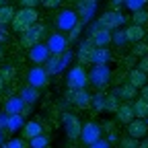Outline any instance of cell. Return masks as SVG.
I'll return each instance as SVG.
<instances>
[{"instance_id":"obj_1","label":"cell","mask_w":148,"mask_h":148,"mask_svg":"<svg viewBox=\"0 0 148 148\" xmlns=\"http://www.w3.org/2000/svg\"><path fill=\"white\" fill-rule=\"evenodd\" d=\"M37 21H39V12L35 8H18L12 16V23H10V29L14 33H25L29 27H33Z\"/></svg>"},{"instance_id":"obj_2","label":"cell","mask_w":148,"mask_h":148,"mask_svg":"<svg viewBox=\"0 0 148 148\" xmlns=\"http://www.w3.org/2000/svg\"><path fill=\"white\" fill-rule=\"evenodd\" d=\"M47 35V27L43 23H35L33 27H29L25 33H21V37H18V41H21L23 47L31 49L33 45L37 43H43V37Z\"/></svg>"},{"instance_id":"obj_3","label":"cell","mask_w":148,"mask_h":148,"mask_svg":"<svg viewBox=\"0 0 148 148\" xmlns=\"http://www.w3.org/2000/svg\"><path fill=\"white\" fill-rule=\"evenodd\" d=\"M78 23H80L78 21V14H76V10H72V8H62L58 14H56V29H58V33L66 35Z\"/></svg>"},{"instance_id":"obj_4","label":"cell","mask_w":148,"mask_h":148,"mask_svg":"<svg viewBox=\"0 0 148 148\" xmlns=\"http://www.w3.org/2000/svg\"><path fill=\"white\" fill-rule=\"evenodd\" d=\"M66 84L70 90H80V88H86L88 84V72L84 70V66L76 64L68 70V76H66Z\"/></svg>"},{"instance_id":"obj_5","label":"cell","mask_w":148,"mask_h":148,"mask_svg":"<svg viewBox=\"0 0 148 148\" xmlns=\"http://www.w3.org/2000/svg\"><path fill=\"white\" fill-rule=\"evenodd\" d=\"M111 78H113V72L109 70V66H92L88 72V82L97 88H105Z\"/></svg>"},{"instance_id":"obj_6","label":"cell","mask_w":148,"mask_h":148,"mask_svg":"<svg viewBox=\"0 0 148 148\" xmlns=\"http://www.w3.org/2000/svg\"><path fill=\"white\" fill-rule=\"evenodd\" d=\"M97 21L101 23V27L103 29H107V31H115V29H119L121 25H125V16L119 12V10H105Z\"/></svg>"},{"instance_id":"obj_7","label":"cell","mask_w":148,"mask_h":148,"mask_svg":"<svg viewBox=\"0 0 148 148\" xmlns=\"http://www.w3.org/2000/svg\"><path fill=\"white\" fill-rule=\"evenodd\" d=\"M49 82V74L45 72L43 66H33L31 70H27V86H33V88H43L47 86Z\"/></svg>"},{"instance_id":"obj_8","label":"cell","mask_w":148,"mask_h":148,"mask_svg":"<svg viewBox=\"0 0 148 148\" xmlns=\"http://www.w3.org/2000/svg\"><path fill=\"white\" fill-rule=\"evenodd\" d=\"M101 134H103V130L97 121H84L82 123V130H80V142H84L86 146L90 144H95L97 140H101Z\"/></svg>"},{"instance_id":"obj_9","label":"cell","mask_w":148,"mask_h":148,"mask_svg":"<svg viewBox=\"0 0 148 148\" xmlns=\"http://www.w3.org/2000/svg\"><path fill=\"white\" fill-rule=\"evenodd\" d=\"M62 121H64V130H66V136H68V140H72V142H76L78 138H80V130H82V121L74 115V113H66L62 115Z\"/></svg>"},{"instance_id":"obj_10","label":"cell","mask_w":148,"mask_h":148,"mask_svg":"<svg viewBox=\"0 0 148 148\" xmlns=\"http://www.w3.org/2000/svg\"><path fill=\"white\" fill-rule=\"evenodd\" d=\"M45 45H47V49H49L51 56H62V53L68 49V37H66L64 33H58V31H56V33L47 35Z\"/></svg>"},{"instance_id":"obj_11","label":"cell","mask_w":148,"mask_h":148,"mask_svg":"<svg viewBox=\"0 0 148 148\" xmlns=\"http://www.w3.org/2000/svg\"><path fill=\"white\" fill-rule=\"evenodd\" d=\"M66 101L78 109H88L90 107V92L86 88H80V90H66Z\"/></svg>"},{"instance_id":"obj_12","label":"cell","mask_w":148,"mask_h":148,"mask_svg":"<svg viewBox=\"0 0 148 148\" xmlns=\"http://www.w3.org/2000/svg\"><path fill=\"white\" fill-rule=\"evenodd\" d=\"M95 12H97V0H76V14L80 23L92 21Z\"/></svg>"},{"instance_id":"obj_13","label":"cell","mask_w":148,"mask_h":148,"mask_svg":"<svg viewBox=\"0 0 148 148\" xmlns=\"http://www.w3.org/2000/svg\"><path fill=\"white\" fill-rule=\"evenodd\" d=\"M49 49H47V45L45 43H37V45H33L31 49H29V60L35 64V66H43L47 60H49Z\"/></svg>"},{"instance_id":"obj_14","label":"cell","mask_w":148,"mask_h":148,"mask_svg":"<svg viewBox=\"0 0 148 148\" xmlns=\"http://www.w3.org/2000/svg\"><path fill=\"white\" fill-rule=\"evenodd\" d=\"M146 134H148V125L144 119H132L127 123V136L130 138L142 140V138H146Z\"/></svg>"},{"instance_id":"obj_15","label":"cell","mask_w":148,"mask_h":148,"mask_svg":"<svg viewBox=\"0 0 148 148\" xmlns=\"http://www.w3.org/2000/svg\"><path fill=\"white\" fill-rule=\"evenodd\" d=\"M95 49H97V47L92 45L90 37H88V39H84V41H80V45H78V53H76L78 64H80V66L90 64V58H92V51H95Z\"/></svg>"},{"instance_id":"obj_16","label":"cell","mask_w":148,"mask_h":148,"mask_svg":"<svg viewBox=\"0 0 148 148\" xmlns=\"http://www.w3.org/2000/svg\"><path fill=\"white\" fill-rule=\"evenodd\" d=\"M115 117H117V121L123 123V125H127L132 119H136V117H134V107H132V103L121 101L119 107H117V111H115Z\"/></svg>"},{"instance_id":"obj_17","label":"cell","mask_w":148,"mask_h":148,"mask_svg":"<svg viewBox=\"0 0 148 148\" xmlns=\"http://www.w3.org/2000/svg\"><path fill=\"white\" fill-rule=\"evenodd\" d=\"M25 107H27V103L21 97H8L4 103V113L6 115H21Z\"/></svg>"},{"instance_id":"obj_18","label":"cell","mask_w":148,"mask_h":148,"mask_svg":"<svg viewBox=\"0 0 148 148\" xmlns=\"http://www.w3.org/2000/svg\"><path fill=\"white\" fill-rule=\"evenodd\" d=\"M111 51H109V47H97L95 51H92V58H90V64L92 66H107L109 62H111Z\"/></svg>"},{"instance_id":"obj_19","label":"cell","mask_w":148,"mask_h":148,"mask_svg":"<svg viewBox=\"0 0 148 148\" xmlns=\"http://www.w3.org/2000/svg\"><path fill=\"white\" fill-rule=\"evenodd\" d=\"M115 95H117V99L119 101H136V95H138V88H134L130 82H125V84H119L117 88H115Z\"/></svg>"},{"instance_id":"obj_20","label":"cell","mask_w":148,"mask_h":148,"mask_svg":"<svg viewBox=\"0 0 148 148\" xmlns=\"http://www.w3.org/2000/svg\"><path fill=\"white\" fill-rule=\"evenodd\" d=\"M43 134V125L39 123V121H27L25 125H23V138H27V140H33V138H37V136H41Z\"/></svg>"},{"instance_id":"obj_21","label":"cell","mask_w":148,"mask_h":148,"mask_svg":"<svg viewBox=\"0 0 148 148\" xmlns=\"http://www.w3.org/2000/svg\"><path fill=\"white\" fill-rule=\"evenodd\" d=\"M127 82L132 84L134 88H142L144 84H148V76H146L144 72H140L138 68H132V70L127 72Z\"/></svg>"},{"instance_id":"obj_22","label":"cell","mask_w":148,"mask_h":148,"mask_svg":"<svg viewBox=\"0 0 148 148\" xmlns=\"http://www.w3.org/2000/svg\"><path fill=\"white\" fill-rule=\"evenodd\" d=\"M123 31H125V39H127V43H130V41H132V43H138V41L144 39V35H146L144 27H140V25H130V27H125Z\"/></svg>"},{"instance_id":"obj_23","label":"cell","mask_w":148,"mask_h":148,"mask_svg":"<svg viewBox=\"0 0 148 148\" xmlns=\"http://www.w3.org/2000/svg\"><path fill=\"white\" fill-rule=\"evenodd\" d=\"M14 12H16V8L12 4H2V6H0V29H6L12 23Z\"/></svg>"},{"instance_id":"obj_24","label":"cell","mask_w":148,"mask_h":148,"mask_svg":"<svg viewBox=\"0 0 148 148\" xmlns=\"http://www.w3.org/2000/svg\"><path fill=\"white\" fill-rule=\"evenodd\" d=\"M90 41H92L95 47H107L111 43V31H107V29L97 31L95 35H90Z\"/></svg>"},{"instance_id":"obj_25","label":"cell","mask_w":148,"mask_h":148,"mask_svg":"<svg viewBox=\"0 0 148 148\" xmlns=\"http://www.w3.org/2000/svg\"><path fill=\"white\" fill-rule=\"evenodd\" d=\"M45 72L49 74V76H53V74H60L64 68H62V56H49V60L43 64Z\"/></svg>"},{"instance_id":"obj_26","label":"cell","mask_w":148,"mask_h":148,"mask_svg":"<svg viewBox=\"0 0 148 148\" xmlns=\"http://www.w3.org/2000/svg\"><path fill=\"white\" fill-rule=\"evenodd\" d=\"M132 107H134V117L136 119H146L148 117V101H144V99L138 97L132 103Z\"/></svg>"},{"instance_id":"obj_27","label":"cell","mask_w":148,"mask_h":148,"mask_svg":"<svg viewBox=\"0 0 148 148\" xmlns=\"http://www.w3.org/2000/svg\"><path fill=\"white\" fill-rule=\"evenodd\" d=\"M18 97H21L27 105H33L37 99H39V90L33 88V86H25V88L21 90V95H18Z\"/></svg>"},{"instance_id":"obj_28","label":"cell","mask_w":148,"mask_h":148,"mask_svg":"<svg viewBox=\"0 0 148 148\" xmlns=\"http://www.w3.org/2000/svg\"><path fill=\"white\" fill-rule=\"evenodd\" d=\"M23 125H25L23 115H8V121H6V130H8V132H16V130H23Z\"/></svg>"},{"instance_id":"obj_29","label":"cell","mask_w":148,"mask_h":148,"mask_svg":"<svg viewBox=\"0 0 148 148\" xmlns=\"http://www.w3.org/2000/svg\"><path fill=\"white\" fill-rule=\"evenodd\" d=\"M0 76H2V80H4V82L14 80V78H16V68H14L12 64H4L2 68H0Z\"/></svg>"},{"instance_id":"obj_30","label":"cell","mask_w":148,"mask_h":148,"mask_svg":"<svg viewBox=\"0 0 148 148\" xmlns=\"http://www.w3.org/2000/svg\"><path fill=\"white\" fill-rule=\"evenodd\" d=\"M119 99H117V95L115 92H111V95H107L105 97V111H109V113H115L117 111V107H119Z\"/></svg>"},{"instance_id":"obj_31","label":"cell","mask_w":148,"mask_h":148,"mask_svg":"<svg viewBox=\"0 0 148 148\" xmlns=\"http://www.w3.org/2000/svg\"><path fill=\"white\" fill-rule=\"evenodd\" d=\"M105 92H95V95H90V105L95 107L97 111H105Z\"/></svg>"},{"instance_id":"obj_32","label":"cell","mask_w":148,"mask_h":148,"mask_svg":"<svg viewBox=\"0 0 148 148\" xmlns=\"http://www.w3.org/2000/svg\"><path fill=\"white\" fill-rule=\"evenodd\" d=\"M132 21H134V25H140V27L148 25V10H146V8L136 10V12L132 14Z\"/></svg>"},{"instance_id":"obj_33","label":"cell","mask_w":148,"mask_h":148,"mask_svg":"<svg viewBox=\"0 0 148 148\" xmlns=\"http://www.w3.org/2000/svg\"><path fill=\"white\" fill-rule=\"evenodd\" d=\"M111 43H115V45H125L127 39H125V31L123 29H115V31H111Z\"/></svg>"},{"instance_id":"obj_34","label":"cell","mask_w":148,"mask_h":148,"mask_svg":"<svg viewBox=\"0 0 148 148\" xmlns=\"http://www.w3.org/2000/svg\"><path fill=\"white\" fill-rule=\"evenodd\" d=\"M29 144H31V148H47V146H49V136L41 134V136L29 140Z\"/></svg>"},{"instance_id":"obj_35","label":"cell","mask_w":148,"mask_h":148,"mask_svg":"<svg viewBox=\"0 0 148 148\" xmlns=\"http://www.w3.org/2000/svg\"><path fill=\"white\" fill-rule=\"evenodd\" d=\"M146 2H148V0H125V8H130V10H132V12H136V10H142L144 6H146Z\"/></svg>"},{"instance_id":"obj_36","label":"cell","mask_w":148,"mask_h":148,"mask_svg":"<svg viewBox=\"0 0 148 148\" xmlns=\"http://www.w3.org/2000/svg\"><path fill=\"white\" fill-rule=\"evenodd\" d=\"M132 53L138 56V58H144V56H148V43H142V41L134 43V51H132Z\"/></svg>"},{"instance_id":"obj_37","label":"cell","mask_w":148,"mask_h":148,"mask_svg":"<svg viewBox=\"0 0 148 148\" xmlns=\"http://www.w3.org/2000/svg\"><path fill=\"white\" fill-rule=\"evenodd\" d=\"M138 144H140L138 140L130 138V136H127V138H121V140H119V146H121V148H138Z\"/></svg>"},{"instance_id":"obj_38","label":"cell","mask_w":148,"mask_h":148,"mask_svg":"<svg viewBox=\"0 0 148 148\" xmlns=\"http://www.w3.org/2000/svg\"><path fill=\"white\" fill-rule=\"evenodd\" d=\"M80 31H82V23H78L76 27H74V29H72V31H70V33L66 35V37H68V43H70V41H74V39H76V37L80 35Z\"/></svg>"},{"instance_id":"obj_39","label":"cell","mask_w":148,"mask_h":148,"mask_svg":"<svg viewBox=\"0 0 148 148\" xmlns=\"http://www.w3.org/2000/svg\"><path fill=\"white\" fill-rule=\"evenodd\" d=\"M64 2V0H39V4L43 8H56V6H60Z\"/></svg>"},{"instance_id":"obj_40","label":"cell","mask_w":148,"mask_h":148,"mask_svg":"<svg viewBox=\"0 0 148 148\" xmlns=\"http://www.w3.org/2000/svg\"><path fill=\"white\" fill-rule=\"evenodd\" d=\"M140 72H144L146 76H148V56H144V58H140L138 60V66H136Z\"/></svg>"},{"instance_id":"obj_41","label":"cell","mask_w":148,"mask_h":148,"mask_svg":"<svg viewBox=\"0 0 148 148\" xmlns=\"http://www.w3.org/2000/svg\"><path fill=\"white\" fill-rule=\"evenodd\" d=\"M72 58H74V53H72L70 49H66V51L62 53V68H66V66L72 62Z\"/></svg>"},{"instance_id":"obj_42","label":"cell","mask_w":148,"mask_h":148,"mask_svg":"<svg viewBox=\"0 0 148 148\" xmlns=\"http://www.w3.org/2000/svg\"><path fill=\"white\" fill-rule=\"evenodd\" d=\"M18 4H21V8H35L39 4V0H18Z\"/></svg>"},{"instance_id":"obj_43","label":"cell","mask_w":148,"mask_h":148,"mask_svg":"<svg viewBox=\"0 0 148 148\" xmlns=\"http://www.w3.org/2000/svg\"><path fill=\"white\" fill-rule=\"evenodd\" d=\"M6 148H25V140L14 138V140H10V142L6 144Z\"/></svg>"},{"instance_id":"obj_44","label":"cell","mask_w":148,"mask_h":148,"mask_svg":"<svg viewBox=\"0 0 148 148\" xmlns=\"http://www.w3.org/2000/svg\"><path fill=\"white\" fill-rule=\"evenodd\" d=\"M88 148H111V144H109L107 140H97L95 144H90Z\"/></svg>"},{"instance_id":"obj_45","label":"cell","mask_w":148,"mask_h":148,"mask_svg":"<svg viewBox=\"0 0 148 148\" xmlns=\"http://www.w3.org/2000/svg\"><path fill=\"white\" fill-rule=\"evenodd\" d=\"M111 4H113V10H119L125 4V0H111Z\"/></svg>"},{"instance_id":"obj_46","label":"cell","mask_w":148,"mask_h":148,"mask_svg":"<svg viewBox=\"0 0 148 148\" xmlns=\"http://www.w3.org/2000/svg\"><path fill=\"white\" fill-rule=\"evenodd\" d=\"M6 121H8V115L2 111V113H0V130H2V127H6Z\"/></svg>"},{"instance_id":"obj_47","label":"cell","mask_w":148,"mask_h":148,"mask_svg":"<svg viewBox=\"0 0 148 148\" xmlns=\"http://www.w3.org/2000/svg\"><path fill=\"white\" fill-rule=\"evenodd\" d=\"M140 92H142V95H140V99H144V101H148V84H144Z\"/></svg>"},{"instance_id":"obj_48","label":"cell","mask_w":148,"mask_h":148,"mask_svg":"<svg viewBox=\"0 0 148 148\" xmlns=\"http://www.w3.org/2000/svg\"><path fill=\"white\" fill-rule=\"evenodd\" d=\"M138 148H148V138H142V142L138 144Z\"/></svg>"},{"instance_id":"obj_49","label":"cell","mask_w":148,"mask_h":148,"mask_svg":"<svg viewBox=\"0 0 148 148\" xmlns=\"http://www.w3.org/2000/svg\"><path fill=\"white\" fill-rule=\"evenodd\" d=\"M4 90V80H2V76H0V92Z\"/></svg>"},{"instance_id":"obj_50","label":"cell","mask_w":148,"mask_h":148,"mask_svg":"<svg viewBox=\"0 0 148 148\" xmlns=\"http://www.w3.org/2000/svg\"><path fill=\"white\" fill-rule=\"evenodd\" d=\"M2 142H4V134H2V130H0V146H2Z\"/></svg>"},{"instance_id":"obj_51","label":"cell","mask_w":148,"mask_h":148,"mask_svg":"<svg viewBox=\"0 0 148 148\" xmlns=\"http://www.w3.org/2000/svg\"><path fill=\"white\" fill-rule=\"evenodd\" d=\"M2 56H4V51H2V47H0V60H2Z\"/></svg>"},{"instance_id":"obj_52","label":"cell","mask_w":148,"mask_h":148,"mask_svg":"<svg viewBox=\"0 0 148 148\" xmlns=\"http://www.w3.org/2000/svg\"><path fill=\"white\" fill-rule=\"evenodd\" d=\"M2 4H4V0H0V6H2Z\"/></svg>"}]
</instances>
